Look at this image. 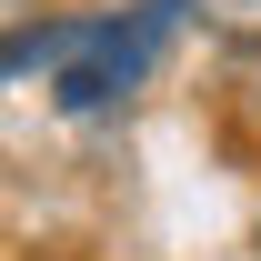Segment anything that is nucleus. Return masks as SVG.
Listing matches in <instances>:
<instances>
[]
</instances>
